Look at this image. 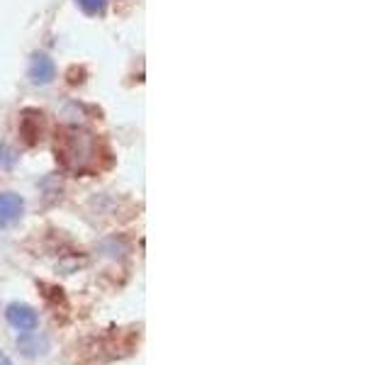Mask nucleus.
<instances>
[{
  "mask_svg": "<svg viewBox=\"0 0 389 365\" xmlns=\"http://www.w3.org/2000/svg\"><path fill=\"white\" fill-rule=\"evenodd\" d=\"M0 365H13V361H10V358L5 356L3 351H0Z\"/></svg>",
  "mask_w": 389,
  "mask_h": 365,
  "instance_id": "6",
  "label": "nucleus"
},
{
  "mask_svg": "<svg viewBox=\"0 0 389 365\" xmlns=\"http://www.w3.org/2000/svg\"><path fill=\"white\" fill-rule=\"evenodd\" d=\"M5 317H8V322L13 324L17 332H34V329L39 327L37 312L27 305H20V302H13V305L8 307V312H5Z\"/></svg>",
  "mask_w": 389,
  "mask_h": 365,
  "instance_id": "1",
  "label": "nucleus"
},
{
  "mask_svg": "<svg viewBox=\"0 0 389 365\" xmlns=\"http://www.w3.org/2000/svg\"><path fill=\"white\" fill-rule=\"evenodd\" d=\"M78 5H81L83 13H88V15H97V13H102V10H105L107 0H78Z\"/></svg>",
  "mask_w": 389,
  "mask_h": 365,
  "instance_id": "5",
  "label": "nucleus"
},
{
  "mask_svg": "<svg viewBox=\"0 0 389 365\" xmlns=\"http://www.w3.org/2000/svg\"><path fill=\"white\" fill-rule=\"evenodd\" d=\"M30 81L34 85H47L54 81V76H56V66H54V61L49 59L47 54H37L32 59V64H30Z\"/></svg>",
  "mask_w": 389,
  "mask_h": 365,
  "instance_id": "3",
  "label": "nucleus"
},
{
  "mask_svg": "<svg viewBox=\"0 0 389 365\" xmlns=\"http://www.w3.org/2000/svg\"><path fill=\"white\" fill-rule=\"evenodd\" d=\"M17 346H20V351L25 353V356H30V358L44 356V353L49 351V339H47V336L25 332V336H20V339H17Z\"/></svg>",
  "mask_w": 389,
  "mask_h": 365,
  "instance_id": "4",
  "label": "nucleus"
},
{
  "mask_svg": "<svg viewBox=\"0 0 389 365\" xmlns=\"http://www.w3.org/2000/svg\"><path fill=\"white\" fill-rule=\"evenodd\" d=\"M25 212V202L15 192H0V227H10Z\"/></svg>",
  "mask_w": 389,
  "mask_h": 365,
  "instance_id": "2",
  "label": "nucleus"
}]
</instances>
